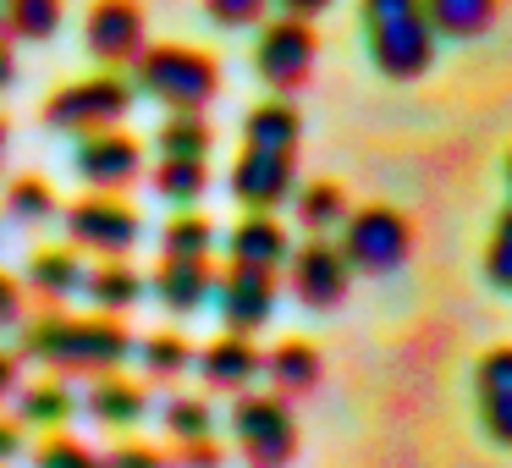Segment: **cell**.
I'll use <instances>...</instances> for the list:
<instances>
[{
	"label": "cell",
	"mask_w": 512,
	"mask_h": 468,
	"mask_svg": "<svg viewBox=\"0 0 512 468\" xmlns=\"http://www.w3.org/2000/svg\"><path fill=\"white\" fill-rule=\"evenodd\" d=\"M17 353L28 364H45L50 375H105V369H122L133 358V336H127L122 314L45 309L39 320H23Z\"/></svg>",
	"instance_id": "obj_1"
},
{
	"label": "cell",
	"mask_w": 512,
	"mask_h": 468,
	"mask_svg": "<svg viewBox=\"0 0 512 468\" xmlns=\"http://www.w3.org/2000/svg\"><path fill=\"white\" fill-rule=\"evenodd\" d=\"M369 61L391 83H413L435 61V28L424 17V0H358Z\"/></svg>",
	"instance_id": "obj_2"
},
{
	"label": "cell",
	"mask_w": 512,
	"mask_h": 468,
	"mask_svg": "<svg viewBox=\"0 0 512 468\" xmlns=\"http://www.w3.org/2000/svg\"><path fill=\"white\" fill-rule=\"evenodd\" d=\"M133 89L166 111H204L221 94V61L193 45H144L133 56Z\"/></svg>",
	"instance_id": "obj_3"
},
{
	"label": "cell",
	"mask_w": 512,
	"mask_h": 468,
	"mask_svg": "<svg viewBox=\"0 0 512 468\" xmlns=\"http://www.w3.org/2000/svg\"><path fill=\"white\" fill-rule=\"evenodd\" d=\"M133 100H138L133 78L100 67L94 78L61 83V89L39 105V122H45L50 133H78L83 138V133H100V127H122L127 111H133Z\"/></svg>",
	"instance_id": "obj_4"
},
{
	"label": "cell",
	"mask_w": 512,
	"mask_h": 468,
	"mask_svg": "<svg viewBox=\"0 0 512 468\" xmlns=\"http://www.w3.org/2000/svg\"><path fill=\"white\" fill-rule=\"evenodd\" d=\"M232 441L248 468H287L298 457V419L281 391H237L232 397Z\"/></svg>",
	"instance_id": "obj_5"
},
{
	"label": "cell",
	"mask_w": 512,
	"mask_h": 468,
	"mask_svg": "<svg viewBox=\"0 0 512 468\" xmlns=\"http://www.w3.org/2000/svg\"><path fill=\"white\" fill-rule=\"evenodd\" d=\"M336 248L353 265V276H391L413 254V226L391 204H364V210L342 215V243Z\"/></svg>",
	"instance_id": "obj_6"
},
{
	"label": "cell",
	"mask_w": 512,
	"mask_h": 468,
	"mask_svg": "<svg viewBox=\"0 0 512 468\" xmlns=\"http://www.w3.org/2000/svg\"><path fill=\"white\" fill-rule=\"evenodd\" d=\"M61 221H67V243L94 259H127L144 237V221L122 193H83L61 204Z\"/></svg>",
	"instance_id": "obj_7"
},
{
	"label": "cell",
	"mask_w": 512,
	"mask_h": 468,
	"mask_svg": "<svg viewBox=\"0 0 512 468\" xmlns=\"http://www.w3.org/2000/svg\"><path fill=\"white\" fill-rule=\"evenodd\" d=\"M314 56H320V39H314L309 17H270L259 23V45H254V72L270 94H298L314 72Z\"/></svg>",
	"instance_id": "obj_8"
},
{
	"label": "cell",
	"mask_w": 512,
	"mask_h": 468,
	"mask_svg": "<svg viewBox=\"0 0 512 468\" xmlns=\"http://www.w3.org/2000/svg\"><path fill=\"white\" fill-rule=\"evenodd\" d=\"M72 171L89 193H127L133 182H144V144L122 127L83 133L78 149H72Z\"/></svg>",
	"instance_id": "obj_9"
},
{
	"label": "cell",
	"mask_w": 512,
	"mask_h": 468,
	"mask_svg": "<svg viewBox=\"0 0 512 468\" xmlns=\"http://www.w3.org/2000/svg\"><path fill=\"white\" fill-rule=\"evenodd\" d=\"M287 281H292V298L314 314H331L342 309L347 287H353V265L342 259V248L331 237H309L303 248L287 254Z\"/></svg>",
	"instance_id": "obj_10"
},
{
	"label": "cell",
	"mask_w": 512,
	"mask_h": 468,
	"mask_svg": "<svg viewBox=\"0 0 512 468\" xmlns=\"http://www.w3.org/2000/svg\"><path fill=\"white\" fill-rule=\"evenodd\" d=\"M149 45V23L138 0H94L83 17V50L94 56V67H133V56Z\"/></svg>",
	"instance_id": "obj_11"
},
{
	"label": "cell",
	"mask_w": 512,
	"mask_h": 468,
	"mask_svg": "<svg viewBox=\"0 0 512 468\" xmlns=\"http://www.w3.org/2000/svg\"><path fill=\"white\" fill-rule=\"evenodd\" d=\"M215 309H221L226 331L254 336L259 325H270L276 314V270H254V265H226L215 270Z\"/></svg>",
	"instance_id": "obj_12"
},
{
	"label": "cell",
	"mask_w": 512,
	"mask_h": 468,
	"mask_svg": "<svg viewBox=\"0 0 512 468\" xmlns=\"http://www.w3.org/2000/svg\"><path fill=\"white\" fill-rule=\"evenodd\" d=\"M292 188H298V155L243 144V155L232 166V199L243 210H276V204L292 199Z\"/></svg>",
	"instance_id": "obj_13"
},
{
	"label": "cell",
	"mask_w": 512,
	"mask_h": 468,
	"mask_svg": "<svg viewBox=\"0 0 512 468\" xmlns=\"http://www.w3.org/2000/svg\"><path fill=\"white\" fill-rule=\"evenodd\" d=\"M144 281L166 314H199L215 292V265L210 254H160V265Z\"/></svg>",
	"instance_id": "obj_14"
},
{
	"label": "cell",
	"mask_w": 512,
	"mask_h": 468,
	"mask_svg": "<svg viewBox=\"0 0 512 468\" xmlns=\"http://www.w3.org/2000/svg\"><path fill=\"white\" fill-rule=\"evenodd\" d=\"M199 380L210 391H226V397H237V391H248L259 375H265V353H259L254 342H248L243 331H226V336H215L210 347H204L199 358Z\"/></svg>",
	"instance_id": "obj_15"
},
{
	"label": "cell",
	"mask_w": 512,
	"mask_h": 468,
	"mask_svg": "<svg viewBox=\"0 0 512 468\" xmlns=\"http://www.w3.org/2000/svg\"><path fill=\"white\" fill-rule=\"evenodd\" d=\"M83 254L72 243H45V248H34L28 254V270H23V287H28V298H39L45 309H61L67 298H78L83 292Z\"/></svg>",
	"instance_id": "obj_16"
},
{
	"label": "cell",
	"mask_w": 512,
	"mask_h": 468,
	"mask_svg": "<svg viewBox=\"0 0 512 468\" xmlns=\"http://www.w3.org/2000/svg\"><path fill=\"white\" fill-rule=\"evenodd\" d=\"M474 402L479 424L496 446H512V347H490L474 369Z\"/></svg>",
	"instance_id": "obj_17"
},
{
	"label": "cell",
	"mask_w": 512,
	"mask_h": 468,
	"mask_svg": "<svg viewBox=\"0 0 512 468\" xmlns=\"http://www.w3.org/2000/svg\"><path fill=\"white\" fill-rule=\"evenodd\" d=\"M83 413L94 424H105V430H138L149 419V391L138 380H127L122 369H105V375H89Z\"/></svg>",
	"instance_id": "obj_18"
},
{
	"label": "cell",
	"mask_w": 512,
	"mask_h": 468,
	"mask_svg": "<svg viewBox=\"0 0 512 468\" xmlns=\"http://www.w3.org/2000/svg\"><path fill=\"white\" fill-rule=\"evenodd\" d=\"M226 254H232V265H254V270H276L281 276V265H287V254H292V237L270 210H248L243 221L226 232Z\"/></svg>",
	"instance_id": "obj_19"
},
{
	"label": "cell",
	"mask_w": 512,
	"mask_h": 468,
	"mask_svg": "<svg viewBox=\"0 0 512 468\" xmlns=\"http://www.w3.org/2000/svg\"><path fill=\"white\" fill-rule=\"evenodd\" d=\"M17 413L12 419L23 430H67V419L78 413V397H72L67 375H45V380H17Z\"/></svg>",
	"instance_id": "obj_20"
},
{
	"label": "cell",
	"mask_w": 512,
	"mask_h": 468,
	"mask_svg": "<svg viewBox=\"0 0 512 468\" xmlns=\"http://www.w3.org/2000/svg\"><path fill=\"white\" fill-rule=\"evenodd\" d=\"M265 375H270V386H276L281 397H309V391L320 386V375H325V358H320L314 342L287 336V342H276L265 353Z\"/></svg>",
	"instance_id": "obj_21"
},
{
	"label": "cell",
	"mask_w": 512,
	"mask_h": 468,
	"mask_svg": "<svg viewBox=\"0 0 512 468\" xmlns=\"http://www.w3.org/2000/svg\"><path fill=\"white\" fill-rule=\"evenodd\" d=\"M83 292H89V303L100 314H127L133 303H144L149 281L138 265H127V259H100V265L83 276Z\"/></svg>",
	"instance_id": "obj_22"
},
{
	"label": "cell",
	"mask_w": 512,
	"mask_h": 468,
	"mask_svg": "<svg viewBox=\"0 0 512 468\" xmlns=\"http://www.w3.org/2000/svg\"><path fill=\"white\" fill-rule=\"evenodd\" d=\"M298 138H303V116L292 111L287 94L254 105L243 122V144H254V149H287V155H298Z\"/></svg>",
	"instance_id": "obj_23"
},
{
	"label": "cell",
	"mask_w": 512,
	"mask_h": 468,
	"mask_svg": "<svg viewBox=\"0 0 512 468\" xmlns=\"http://www.w3.org/2000/svg\"><path fill=\"white\" fill-rule=\"evenodd\" d=\"M0 210H6V221H17V226H45V221H56L61 215V193L50 188L45 177H12L6 188H0Z\"/></svg>",
	"instance_id": "obj_24"
},
{
	"label": "cell",
	"mask_w": 512,
	"mask_h": 468,
	"mask_svg": "<svg viewBox=\"0 0 512 468\" xmlns=\"http://www.w3.org/2000/svg\"><path fill=\"white\" fill-rule=\"evenodd\" d=\"M215 149V127L204 122V111H166L155 133V155H171V160H210Z\"/></svg>",
	"instance_id": "obj_25"
},
{
	"label": "cell",
	"mask_w": 512,
	"mask_h": 468,
	"mask_svg": "<svg viewBox=\"0 0 512 468\" xmlns=\"http://www.w3.org/2000/svg\"><path fill=\"white\" fill-rule=\"evenodd\" d=\"M292 210H298V226L309 237H325V232H336L342 226V215H347V193H342V182H303V188H292Z\"/></svg>",
	"instance_id": "obj_26"
},
{
	"label": "cell",
	"mask_w": 512,
	"mask_h": 468,
	"mask_svg": "<svg viewBox=\"0 0 512 468\" xmlns=\"http://www.w3.org/2000/svg\"><path fill=\"white\" fill-rule=\"evenodd\" d=\"M435 39H474L496 23V0H424Z\"/></svg>",
	"instance_id": "obj_27"
},
{
	"label": "cell",
	"mask_w": 512,
	"mask_h": 468,
	"mask_svg": "<svg viewBox=\"0 0 512 468\" xmlns=\"http://www.w3.org/2000/svg\"><path fill=\"white\" fill-rule=\"evenodd\" d=\"M61 17H67V0H0V28L28 45H45Z\"/></svg>",
	"instance_id": "obj_28"
},
{
	"label": "cell",
	"mask_w": 512,
	"mask_h": 468,
	"mask_svg": "<svg viewBox=\"0 0 512 468\" xmlns=\"http://www.w3.org/2000/svg\"><path fill=\"white\" fill-rule=\"evenodd\" d=\"M133 358L149 380H182L193 369V342L182 331H149L144 342H133Z\"/></svg>",
	"instance_id": "obj_29"
},
{
	"label": "cell",
	"mask_w": 512,
	"mask_h": 468,
	"mask_svg": "<svg viewBox=\"0 0 512 468\" xmlns=\"http://www.w3.org/2000/svg\"><path fill=\"white\" fill-rule=\"evenodd\" d=\"M149 188H155L166 204H199V199H204V188H210V166H204V160H171V155H155Z\"/></svg>",
	"instance_id": "obj_30"
},
{
	"label": "cell",
	"mask_w": 512,
	"mask_h": 468,
	"mask_svg": "<svg viewBox=\"0 0 512 468\" xmlns=\"http://www.w3.org/2000/svg\"><path fill=\"white\" fill-rule=\"evenodd\" d=\"M160 254H215V221L204 210L182 204L166 221V232H160Z\"/></svg>",
	"instance_id": "obj_31"
},
{
	"label": "cell",
	"mask_w": 512,
	"mask_h": 468,
	"mask_svg": "<svg viewBox=\"0 0 512 468\" xmlns=\"http://www.w3.org/2000/svg\"><path fill=\"white\" fill-rule=\"evenodd\" d=\"M160 424H166L171 441H193V435H215V408L210 397H193V391H177V397L160 408Z\"/></svg>",
	"instance_id": "obj_32"
},
{
	"label": "cell",
	"mask_w": 512,
	"mask_h": 468,
	"mask_svg": "<svg viewBox=\"0 0 512 468\" xmlns=\"http://www.w3.org/2000/svg\"><path fill=\"white\" fill-rule=\"evenodd\" d=\"M34 468H100V452L67 430H45V441L34 446Z\"/></svg>",
	"instance_id": "obj_33"
},
{
	"label": "cell",
	"mask_w": 512,
	"mask_h": 468,
	"mask_svg": "<svg viewBox=\"0 0 512 468\" xmlns=\"http://www.w3.org/2000/svg\"><path fill=\"white\" fill-rule=\"evenodd\" d=\"M485 281L496 292H512V204L496 215L490 226V243H485Z\"/></svg>",
	"instance_id": "obj_34"
},
{
	"label": "cell",
	"mask_w": 512,
	"mask_h": 468,
	"mask_svg": "<svg viewBox=\"0 0 512 468\" xmlns=\"http://www.w3.org/2000/svg\"><path fill=\"white\" fill-rule=\"evenodd\" d=\"M171 468H226V446L215 435H193V441H171Z\"/></svg>",
	"instance_id": "obj_35"
},
{
	"label": "cell",
	"mask_w": 512,
	"mask_h": 468,
	"mask_svg": "<svg viewBox=\"0 0 512 468\" xmlns=\"http://www.w3.org/2000/svg\"><path fill=\"white\" fill-rule=\"evenodd\" d=\"M204 12L221 28H259L270 12V0H204Z\"/></svg>",
	"instance_id": "obj_36"
},
{
	"label": "cell",
	"mask_w": 512,
	"mask_h": 468,
	"mask_svg": "<svg viewBox=\"0 0 512 468\" xmlns=\"http://www.w3.org/2000/svg\"><path fill=\"white\" fill-rule=\"evenodd\" d=\"M100 468H171L166 446H149V441H122L100 457Z\"/></svg>",
	"instance_id": "obj_37"
},
{
	"label": "cell",
	"mask_w": 512,
	"mask_h": 468,
	"mask_svg": "<svg viewBox=\"0 0 512 468\" xmlns=\"http://www.w3.org/2000/svg\"><path fill=\"white\" fill-rule=\"evenodd\" d=\"M28 320V287L12 276V270H0V336L17 331Z\"/></svg>",
	"instance_id": "obj_38"
},
{
	"label": "cell",
	"mask_w": 512,
	"mask_h": 468,
	"mask_svg": "<svg viewBox=\"0 0 512 468\" xmlns=\"http://www.w3.org/2000/svg\"><path fill=\"white\" fill-rule=\"evenodd\" d=\"M28 452V430L17 419H0V468H12Z\"/></svg>",
	"instance_id": "obj_39"
},
{
	"label": "cell",
	"mask_w": 512,
	"mask_h": 468,
	"mask_svg": "<svg viewBox=\"0 0 512 468\" xmlns=\"http://www.w3.org/2000/svg\"><path fill=\"white\" fill-rule=\"evenodd\" d=\"M17 380H23V353H6V347H0V402L17 391Z\"/></svg>",
	"instance_id": "obj_40"
},
{
	"label": "cell",
	"mask_w": 512,
	"mask_h": 468,
	"mask_svg": "<svg viewBox=\"0 0 512 468\" xmlns=\"http://www.w3.org/2000/svg\"><path fill=\"white\" fill-rule=\"evenodd\" d=\"M12 83H17V50H12V34L0 28V94L12 89Z\"/></svg>",
	"instance_id": "obj_41"
},
{
	"label": "cell",
	"mask_w": 512,
	"mask_h": 468,
	"mask_svg": "<svg viewBox=\"0 0 512 468\" xmlns=\"http://www.w3.org/2000/svg\"><path fill=\"white\" fill-rule=\"evenodd\" d=\"M276 6H281V12H292V17H309V23H314V17L331 6V0H276Z\"/></svg>",
	"instance_id": "obj_42"
},
{
	"label": "cell",
	"mask_w": 512,
	"mask_h": 468,
	"mask_svg": "<svg viewBox=\"0 0 512 468\" xmlns=\"http://www.w3.org/2000/svg\"><path fill=\"white\" fill-rule=\"evenodd\" d=\"M6 149H12V122L0 116V166H6Z\"/></svg>",
	"instance_id": "obj_43"
},
{
	"label": "cell",
	"mask_w": 512,
	"mask_h": 468,
	"mask_svg": "<svg viewBox=\"0 0 512 468\" xmlns=\"http://www.w3.org/2000/svg\"><path fill=\"white\" fill-rule=\"evenodd\" d=\"M507 182H512V155H507Z\"/></svg>",
	"instance_id": "obj_44"
}]
</instances>
